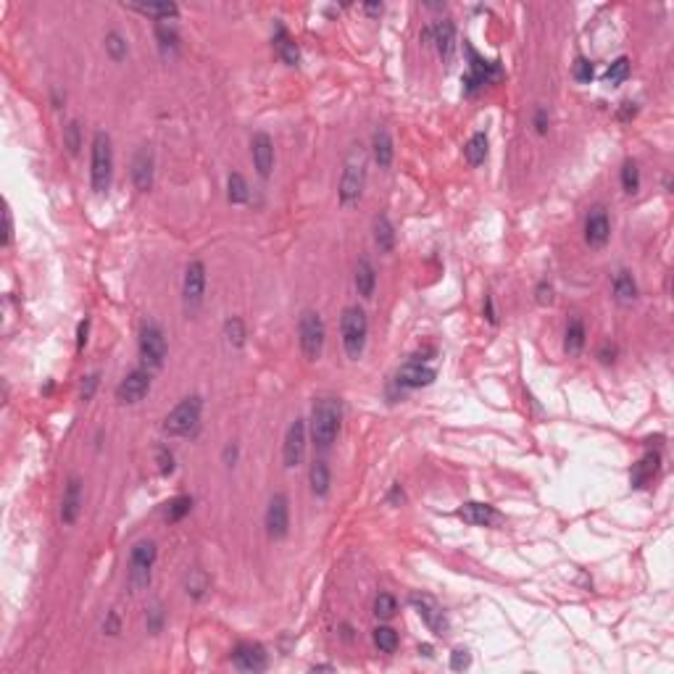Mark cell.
<instances>
[{"label":"cell","mask_w":674,"mask_h":674,"mask_svg":"<svg viewBox=\"0 0 674 674\" xmlns=\"http://www.w3.org/2000/svg\"><path fill=\"white\" fill-rule=\"evenodd\" d=\"M64 145H66V150H69L72 156H77V153H79V148H82V127H79V121H69V124H66Z\"/></svg>","instance_id":"8d00e7d4"},{"label":"cell","mask_w":674,"mask_h":674,"mask_svg":"<svg viewBox=\"0 0 674 674\" xmlns=\"http://www.w3.org/2000/svg\"><path fill=\"white\" fill-rule=\"evenodd\" d=\"M637 108L635 103H624V108H622V113H619V119H629V116H635Z\"/></svg>","instance_id":"680465c9"},{"label":"cell","mask_w":674,"mask_h":674,"mask_svg":"<svg viewBox=\"0 0 674 674\" xmlns=\"http://www.w3.org/2000/svg\"><path fill=\"white\" fill-rule=\"evenodd\" d=\"M622 187H624V193H637V187H640V169H637L635 161H624V167H622Z\"/></svg>","instance_id":"f35d334b"},{"label":"cell","mask_w":674,"mask_h":674,"mask_svg":"<svg viewBox=\"0 0 674 674\" xmlns=\"http://www.w3.org/2000/svg\"><path fill=\"white\" fill-rule=\"evenodd\" d=\"M113 174V150L111 137L106 132H95L93 137V161H90V185L98 195L108 193Z\"/></svg>","instance_id":"3957f363"},{"label":"cell","mask_w":674,"mask_h":674,"mask_svg":"<svg viewBox=\"0 0 674 674\" xmlns=\"http://www.w3.org/2000/svg\"><path fill=\"white\" fill-rule=\"evenodd\" d=\"M201 411H203V400L198 395L185 398L182 403H176L174 411L164 419V432L172 437H185L198 427L201 422Z\"/></svg>","instance_id":"8992f818"},{"label":"cell","mask_w":674,"mask_h":674,"mask_svg":"<svg viewBox=\"0 0 674 674\" xmlns=\"http://www.w3.org/2000/svg\"><path fill=\"white\" fill-rule=\"evenodd\" d=\"M103 629H106L108 635H119V617H116L113 611H111V614H108V619L103 622Z\"/></svg>","instance_id":"f5cc1de1"},{"label":"cell","mask_w":674,"mask_h":674,"mask_svg":"<svg viewBox=\"0 0 674 674\" xmlns=\"http://www.w3.org/2000/svg\"><path fill=\"white\" fill-rule=\"evenodd\" d=\"M206 293V264L203 261H190L182 277V298H185L187 311H193L203 303Z\"/></svg>","instance_id":"8fae6325"},{"label":"cell","mask_w":674,"mask_h":674,"mask_svg":"<svg viewBox=\"0 0 674 674\" xmlns=\"http://www.w3.org/2000/svg\"><path fill=\"white\" fill-rule=\"evenodd\" d=\"M572 74H574V79L580 84H590L592 82V77H595V69H592V61H588V58H577L574 61V66H572Z\"/></svg>","instance_id":"7bdbcfd3"},{"label":"cell","mask_w":674,"mask_h":674,"mask_svg":"<svg viewBox=\"0 0 674 674\" xmlns=\"http://www.w3.org/2000/svg\"><path fill=\"white\" fill-rule=\"evenodd\" d=\"M79 511H82V480L72 477L66 482L64 500H61V522L64 524H74L79 519Z\"/></svg>","instance_id":"44dd1931"},{"label":"cell","mask_w":674,"mask_h":674,"mask_svg":"<svg viewBox=\"0 0 674 674\" xmlns=\"http://www.w3.org/2000/svg\"><path fill=\"white\" fill-rule=\"evenodd\" d=\"M342 422V406L337 398H319L311 408V440L316 448H332Z\"/></svg>","instance_id":"6da1fadb"},{"label":"cell","mask_w":674,"mask_h":674,"mask_svg":"<svg viewBox=\"0 0 674 674\" xmlns=\"http://www.w3.org/2000/svg\"><path fill=\"white\" fill-rule=\"evenodd\" d=\"M98 385H101V374H98V371H95V374H90V377H84L82 390H79V398H82L84 403H87V400H93Z\"/></svg>","instance_id":"bcb514c9"},{"label":"cell","mask_w":674,"mask_h":674,"mask_svg":"<svg viewBox=\"0 0 674 674\" xmlns=\"http://www.w3.org/2000/svg\"><path fill=\"white\" fill-rule=\"evenodd\" d=\"M371 153L377 161L379 169H388L393 164V140H390L388 130H377L371 137Z\"/></svg>","instance_id":"83f0119b"},{"label":"cell","mask_w":674,"mask_h":674,"mask_svg":"<svg viewBox=\"0 0 674 674\" xmlns=\"http://www.w3.org/2000/svg\"><path fill=\"white\" fill-rule=\"evenodd\" d=\"M224 337H227L232 348H242L245 345V324H242L240 316H230L224 322Z\"/></svg>","instance_id":"836d02e7"},{"label":"cell","mask_w":674,"mask_h":674,"mask_svg":"<svg viewBox=\"0 0 674 674\" xmlns=\"http://www.w3.org/2000/svg\"><path fill=\"white\" fill-rule=\"evenodd\" d=\"M87 335H90V319L84 316L82 322H79V327H77V351L82 353L84 345H87Z\"/></svg>","instance_id":"681fc988"},{"label":"cell","mask_w":674,"mask_h":674,"mask_svg":"<svg viewBox=\"0 0 674 674\" xmlns=\"http://www.w3.org/2000/svg\"><path fill=\"white\" fill-rule=\"evenodd\" d=\"M485 316H488L490 324H495V305H493V298L485 296Z\"/></svg>","instance_id":"9f6ffc18"},{"label":"cell","mask_w":674,"mask_h":674,"mask_svg":"<svg viewBox=\"0 0 674 674\" xmlns=\"http://www.w3.org/2000/svg\"><path fill=\"white\" fill-rule=\"evenodd\" d=\"M11 237H13V222H11V211L6 208L3 211V245H11Z\"/></svg>","instance_id":"816d5d0a"},{"label":"cell","mask_w":674,"mask_h":674,"mask_svg":"<svg viewBox=\"0 0 674 674\" xmlns=\"http://www.w3.org/2000/svg\"><path fill=\"white\" fill-rule=\"evenodd\" d=\"M156 461H158V471H161L164 477H169V474L174 471V453L169 451V448H158Z\"/></svg>","instance_id":"ee69618b"},{"label":"cell","mask_w":674,"mask_h":674,"mask_svg":"<svg viewBox=\"0 0 674 674\" xmlns=\"http://www.w3.org/2000/svg\"><path fill=\"white\" fill-rule=\"evenodd\" d=\"M398 611V600L390 592H379L374 600V617L377 619H393Z\"/></svg>","instance_id":"ab89813d"},{"label":"cell","mask_w":674,"mask_h":674,"mask_svg":"<svg viewBox=\"0 0 674 674\" xmlns=\"http://www.w3.org/2000/svg\"><path fill=\"white\" fill-rule=\"evenodd\" d=\"M459 517L471 527H493L500 522V514L495 511V506H490V503H477V500L464 503L461 511H459Z\"/></svg>","instance_id":"d6986e66"},{"label":"cell","mask_w":674,"mask_h":674,"mask_svg":"<svg viewBox=\"0 0 674 674\" xmlns=\"http://www.w3.org/2000/svg\"><path fill=\"white\" fill-rule=\"evenodd\" d=\"M132 182L140 193H148L153 187V150L140 148L132 158Z\"/></svg>","instance_id":"ac0fdd59"},{"label":"cell","mask_w":674,"mask_h":674,"mask_svg":"<svg viewBox=\"0 0 674 674\" xmlns=\"http://www.w3.org/2000/svg\"><path fill=\"white\" fill-rule=\"evenodd\" d=\"M356 290H359L361 298H371L374 290H377V271L371 266L369 259H359L356 264Z\"/></svg>","instance_id":"cb8c5ba5"},{"label":"cell","mask_w":674,"mask_h":674,"mask_svg":"<svg viewBox=\"0 0 674 674\" xmlns=\"http://www.w3.org/2000/svg\"><path fill=\"white\" fill-rule=\"evenodd\" d=\"M429 29H432V45L437 47L440 58H443L445 64H451L453 53H456V27H453V21L440 19Z\"/></svg>","instance_id":"ffe728a7"},{"label":"cell","mask_w":674,"mask_h":674,"mask_svg":"<svg viewBox=\"0 0 674 674\" xmlns=\"http://www.w3.org/2000/svg\"><path fill=\"white\" fill-rule=\"evenodd\" d=\"M150 385H153L150 369H145V366L132 369L130 374L116 385V400H119L121 406H135V403H140V400L150 393Z\"/></svg>","instance_id":"9c48e42d"},{"label":"cell","mask_w":674,"mask_h":674,"mask_svg":"<svg viewBox=\"0 0 674 674\" xmlns=\"http://www.w3.org/2000/svg\"><path fill=\"white\" fill-rule=\"evenodd\" d=\"M488 135L485 132H477V135H471L469 142L464 145V158H466V164L469 167H480V164H485V158H488Z\"/></svg>","instance_id":"f1b7e54d"},{"label":"cell","mask_w":674,"mask_h":674,"mask_svg":"<svg viewBox=\"0 0 674 674\" xmlns=\"http://www.w3.org/2000/svg\"><path fill=\"white\" fill-rule=\"evenodd\" d=\"M629 77V58L627 56H619L614 64L606 69V82L609 84H622Z\"/></svg>","instance_id":"74e56055"},{"label":"cell","mask_w":674,"mask_h":674,"mask_svg":"<svg viewBox=\"0 0 674 674\" xmlns=\"http://www.w3.org/2000/svg\"><path fill=\"white\" fill-rule=\"evenodd\" d=\"M185 588L190 598L201 600L206 595V590H208V577H206L201 569H190V574H187V580H185Z\"/></svg>","instance_id":"e575fe53"},{"label":"cell","mask_w":674,"mask_h":674,"mask_svg":"<svg viewBox=\"0 0 674 674\" xmlns=\"http://www.w3.org/2000/svg\"><path fill=\"white\" fill-rule=\"evenodd\" d=\"M156 543L153 540H140L130 554V585L132 590L137 592L142 588L150 585V572H153V563H156Z\"/></svg>","instance_id":"52a82bcc"},{"label":"cell","mask_w":674,"mask_h":674,"mask_svg":"<svg viewBox=\"0 0 674 674\" xmlns=\"http://www.w3.org/2000/svg\"><path fill=\"white\" fill-rule=\"evenodd\" d=\"M611 237V222H609V213L603 206H595L590 213H588V222H585V240L590 248H603Z\"/></svg>","instance_id":"5bb4252c"},{"label":"cell","mask_w":674,"mask_h":674,"mask_svg":"<svg viewBox=\"0 0 674 674\" xmlns=\"http://www.w3.org/2000/svg\"><path fill=\"white\" fill-rule=\"evenodd\" d=\"M235 461H237V445H227V448H224V464H227V466H235Z\"/></svg>","instance_id":"11a10c76"},{"label":"cell","mask_w":674,"mask_h":674,"mask_svg":"<svg viewBox=\"0 0 674 674\" xmlns=\"http://www.w3.org/2000/svg\"><path fill=\"white\" fill-rule=\"evenodd\" d=\"M614 298L619 305H632L637 301V282L627 269L617 271V277H614Z\"/></svg>","instance_id":"603a6c76"},{"label":"cell","mask_w":674,"mask_h":674,"mask_svg":"<svg viewBox=\"0 0 674 674\" xmlns=\"http://www.w3.org/2000/svg\"><path fill=\"white\" fill-rule=\"evenodd\" d=\"M535 301L540 305H551L554 303V287L548 285V282H540V285L535 287Z\"/></svg>","instance_id":"c3c4849f"},{"label":"cell","mask_w":674,"mask_h":674,"mask_svg":"<svg viewBox=\"0 0 674 674\" xmlns=\"http://www.w3.org/2000/svg\"><path fill=\"white\" fill-rule=\"evenodd\" d=\"M140 359L145 364V369H161L167 359V337L161 332L156 322H145L140 330Z\"/></svg>","instance_id":"ba28073f"},{"label":"cell","mask_w":674,"mask_h":674,"mask_svg":"<svg viewBox=\"0 0 674 674\" xmlns=\"http://www.w3.org/2000/svg\"><path fill=\"white\" fill-rule=\"evenodd\" d=\"M311 669H314V672H332L335 666L332 664H319V666H311Z\"/></svg>","instance_id":"94428289"},{"label":"cell","mask_w":674,"mask_h":674,"mask_svg":"<svg viewBox=\"0 0 674 674\" xmlns=\"http://www.w3.org/2000/svg\"><path fill=\"white\" fill-rule=\"evenodd\" d=\"M305 456V422L296 419L293 425L287 427L285 434V445H282V459H285L287 469H296L298 464L303 461Z\"/></svg>","instance_id":"7c38bea8"},{"label":"cell","mask_w":674,"mask_h":674,"mask_svg":"<svg viewBox=\"0 0 674 674\" xmlns=\"http://www.w3.org/2000/svg\"><path fill=\"white\" fill-rule=\"evenodd\" d=\"M390 500H393L395 506H400V503L406 500V495H403V490H400V485H398V482H395V485H393V493H390Z\"/></svg>","instance_id":"6f0895ef"},{"label":"cell","mask_w":674,"mask_h":674,"mask_svg":"<svg viewBox=\"0 0 674 674\" xmlns=\"http://www.w3.org/2000/svg\"><path fill=\"white\" fill-rule=\"evenodd\" d=\"M658 464H661V459H658V453H646L640 461L635 464V469H632V474H629V482H632V488L640 490L646 488L648 482L653 480V474L658 471Z\"/></svg>","instance_id":"7402d4cb"},{"label":"cell","mask_w":674,"mask_h":674,"mask_svg":"<svg viewBox=\"0 0 674 674\" xmlns=\"http://www.w3.org/2000/svg\"><path fill=\"white\" fill-rule=\"evenodd\" d=\"M471 664V653L466 651V648H456L451 653V669L453 672H464V669H469Z\"/></svg>","instance_id":"f6af8a7d"},{"label":"cell","mask_w":674,"mask_h":674,"mask_svg":"<svg viewBox=\"0 0 674 674\" xmlns=\"http://www.w3.org/2000/svg\"><path fill=\"white\" fill-rule=\"evenodd\" d=\"M364 11H366L369 16H379V13H382V3H369V6H364Z\"/></svg>","instance_id":"91938a15"},{"label":"cell","mask_w":674,"mask_h":674,"mask_svg":"<svg viewBox=\"0 0 674 674\" xmlns=\"http://www.w3.org/2000/svg\"><path fill=\"white\" fill-rule=\"evenodd\" d=\"M145 624H148V632H153V635L161 632V627H164V611H161V606H153V609L148 611Z\"/></svg>","instance_id":"7dc6e473"},{"label":"cell","mask_w":674,"mask_h":674,"mask_svg":"<svg viewBox=\"0 0 674 674\" xmlns=\"http://www.w3.org/2000/svg\"><path fill=\"white\" fill-rule=\"evenodd\" d=\"M250 156H253V167L259 172V176L269 179L271 169H274V142L266 132H256L250 140Z\"/></svg>","instance_id":"2e32d148"},{"label":"cell","mask_w":674,"mask_h":674,"mask_svg":"<svg viewBox=\"0 0 674 674\" xmlns=\"http://www.w3.org/2000/svg\"><path fill=\"white\" fill-rule=\"evenodd\" d=\"M308 482H311V493H314L316 498H327L330 485H332V474H330L327 461L311 464V469H308Z\"/></svg>","instance_id":"d4e9b609"},{"label":"cell","mask_w":674,"mask_h":674,"mask_svg":"<svg viewBox=\"0 0 674 674\" xmlns=\"http://www.w3.org/2000/svg\"><path fill=\"white\" fill-rule=\"evenodd\" d=\"M124 6L142 13V16H153V19H174V16H179L176 3H124Z\"/></svg>","instance_id":"4316f807"},{"label":"cell","mask_w":674,"mask_h":674,"mask_svg":"<svg viewBox=\"0 0 674 674\" xmlns=\"http://www.w3.org/2000/svg\"><path fill=\"white\" fill-rule=\"evenodd\" d=\"M106 50H108V56L119 64V61H124L127 58V53H130V47H127V40L121 38L119 32H108L106 35Z\"/></svg>","instance_id":"d590c367"},{"label":"cell","mask_w":674,"mask_h":674,"mask_svg":"<svg viewBox=\"0 0 674 674\" xmlns=\"http://www.w3.org/2000/svg\"><path fill=\"white\" fill-rule=\"evenodd\" d=\"M411 606H414L416 614L422 617V622L432 629L434 635H445L448 632V617H445V611L429 595H411Z\"/></svg>","instance_id":"4fadbf2b"},{"label":"cell","mask_w":674,"mask_h":674,"mask_svg":"<svg viewBox=\"0 0 674 674\" xmlns=\"http://www.w3.org/2000/svg\"><path fill=\"white\" fill-rule=\"evenodd\" d=\"M535 130H537V135H545L548 132V111H540L535 113Z\"/></svg>","instance_id":"db71d44e"},{"label":"cell","mask_w":674,"mask_h":674,"mask_svg":"<svg viewBox=\"0 0 674 674\" xmlns=\"http://www.w3.org/2000/svg\"><path fill=\"white\" fill-rule=\"evenodd\" d=\"M274 47H277L279 58L285 61L287 66H298V61H301V50H298V45L293 43V40L287 38V32L282 27L277 29V38H274Z\"/></svg>","instance_id":"4dcf8cb0"},{"label":"cell","mask_w":674,"mask_h":674,"mask_svg":"<svg viewBox=\"0 0 674 674\" xmlns=\"http://www.w3.org/2000/svg\"><path fill=\"white\" fill-rule=\"evenodd\" d=\"M156 38H158V45H161V50L164 53H176V47H179V38H176L174 29L164 27V24H158L156 27Z\"/></svg>","instance_id":"b9f144b4"},{"label":"cell","mask_w":674,"mask_h":674,"mask_svg":"<svg viewBox=\"0 0 674 674\" xmlns=\"http://www.w3.org/2000/svg\"><path fill=\"white\" fill-rule=\"evenodd\" d=\"M374 240H377L379 250H385V253L395 248V230H393V224L385 213H379L374 219Z\"/></svg>","instance_id":"f546056e"},{"label":"cell","mask_w":674,"mask_h":674,"mask_svg":"<svg viewBox=\"0 0 674 674\" xmlns=\"http://www.w3.org/2000/svg\"><path fill=\"white\" fill-rule=\"evenodd\" d=\"M585 348V322L580 316H574L572 322L566 324V335H563V351L566 356H580Z\"/></svg>","instance_id":"484cf974"},{"label":"cell","mask_w":674,"mask_h":674,"mask_svg":"<svg viewBox=\"0 0 674 674\" xmlns=\"http://www.w3.org/2000/svg\"><path fill=\"white\" fill-rule=\"evenodd\" d=\"M598 359H600V364H606V366L614 364V361H617V345H614V342H603L600 351H598Z\"/></svg>","instance_id":"f907efd6"},{"label":"cell","mask_w":674,"mask_h":674,"mask_svg":"<svg viewBox=\"0 0 674 674\" xmlns=\"http://www.w3.org/2000/svg\"><path fill=\"white\" fill-rule=\"evenodd\" d=\"M419 653H425L427 658H429V656H432V646H419Z\"/></svg>","instance_id":"6125c7cd"},{"label":"cell","mask_w":674,"mask_h":674,"mask_svg":"<svg viewBox=\"0 0 674 674\" xmlns=\"http://www.w3.org/2000/svg\"><path fill=\"white\" fill-rule=\"evenodd\" d=\"M264 522H266V532L271 540L287 537V529H290V500H287L285 493H274L271 495Z\"/></svg>","instance_id":"30bf717a"},{"label":"cell","mask_w":674,"mask_h":674,"mask_svg":"<svg viewBox=\"0 0 674 674\" xmlns=\"http://www.w3.org/2000/svg\"><path fill=\"white\" fill-rule=\"evenodd\" d=\"M227 198H230V203H235V206L248 203L250 190H248L245 176H242L240 172H232V174L227 176Z\"/></svg>","instance_id":"1f68e13d"},{"label":"cell","mask_w":674,"mask_h":674,"mask_svg":"<svg viewBox=\"0 0 674 674\" xmlns=\"http://www.w3.org/2000/svg\"><path fill=\"white\" fill-rule=\"evenodd\" d=\"M398 632L393 627H388V624H379L377 629H374V646L382 651V653H395L398 651Z\"/></svg>","instance_id":"d6a6232c"},{"label":"cell","mask_w":674,"mask_h":674,"mask_svg":"<svg viewBox=\"0 0 674 674\" xmlns=\"http://www.w3.org/2000/svg\"><path fill=\"white\" fill-rule=\"evenodd\" d=\"M340 335H342V348L345 356L353 361H359L366 348V337H369V319L366 311L359 305H348L340 316Z\"/></svg>","instance_id":"7a4b0ae2"},{"label":"cell","mask_w":674,"mask_h":674,"mask_svg":"<svg viewBox=\"0 0 674 674\" xmlns=\"http://www.w3.org/2000/svg\"><path fill=\"white\" fill-rule=\"evenodd\" d=\"M232 664L240 672H261L266 669V651L259 643H237L232 651Z\"/></svg>","instance_id":"9a60e30c"},{"label":"cell","mask_w":674,"mask_h":674,"mask_svg":"<svg viewBox=\"0 0 674 674\" xmlns=\"http://www.w3.org/2000/svg\"><path fill=\"white\" fill-rule=\"evenodd\" d=\"M324 337H327V330H324L322 316L316 311H303L301 319H298V340H301V351H303L305 361H319L324 351Z\"/></svg>","instance_id":"5b68a950"},{"label":"cell","mask_w":674,"mask_h":674,"mask_svg":"<svg viewBox=\"0 0 674 674\" xmlns=\"http://www.w3.org/2000/svg\"><path fill=\"white\" fill-rule=\"evenodd\" d=\"M434 377H437V371L429 369V366H425L422 361H411V364H406V366H400L398 369V377L395 382L400 385V388H427V385H432Z\"/></svg>","instance_id":"e0dca14e"},{"label":"cell","mask_w":674,"mask_h":674,"mask_svg":"<svg viewBox=\"0 0 674 674\" xmlns=\"http://www.w3.org/2000/svg\"><path fill=\"white\" fill-rule=\"evenodd\" d=\"M364 182H366V158L359 148L351 150V156L345 161V169H342L340 176V187H337V195H340V203L342 206H353L361 201V193H364Z\"/></svg>","instance_id":"277c9868"},{"label":"cell","mask_w":674,"mask_h":674,"mask_svg":"<svg viewBox=\"0 0 674 674\" xmlns=\"http://www.w3.org/2000/svg\"><path fill=\"white\" fill-rule=\"evenodd\" d=\"M190 508H193V498H190V495H179V498H174L169 503L167 519L169 522H182V519L190 514Z\"/></svg>","instance_id":"60d3db41"}]
</instances>
